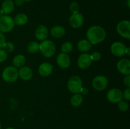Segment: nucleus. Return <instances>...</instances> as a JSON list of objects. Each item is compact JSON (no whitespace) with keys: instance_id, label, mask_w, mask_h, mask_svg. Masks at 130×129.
<instances>
[{"instance_id":"f257e3e1","label":"nucleus","mask_w":130,"mask_h":129,"mask_svg":"<svg viewBox=\"0 0 130 129\" xmlns=\"http://www.w3.org/2000/svg\"><path fill=\"white\" fill-rule=\"evenodd\" d=\"M86 37L91 44H96L105 39L106 32L101 27L93 26L87 30Z\"/></svg>"},{"instance_id":"f03ea898","label":"nucleus","mask_w":130,"mask_h":129,"mask_svg":"<svg viewBox=\"0 0 130 129\" xmlns=\"http://www.w3.org/2000/svg\"><path fill=\"white\" fill-rule=\"evenodd\" d=\"M39 50L44 57L50 58L55 53V44L52 40H44L39 44Z\"/></svg>"},{"instance_id":"7ed1b4c3","label":"nucleus","mask_w":130,"mask_h":129,"mask_svg":"<svg viewBox=\"0 0 130 129\" xmlns=\"http://www.w3.org/2000/svg\"><path fill=\"white\" fill-rule=\"evenodd\" d=\"M19 77V71L15 67L10 66L5 68L3 72L2 77L7 82H14L17 80Z\"/></svg>"},{"instance_id":"20e7f679","label":"nucleus","mask_w":130,"mask_h":129,"mask_svg":"<svg viewBox=\"0 0 130 129\" xmlns=\"http://www.w3.org/2000/svg\"><path fill=\"white\" fill-rule=\"evenodd\" d=\"M67 88L69 91L74 94H77L80 92L82 88V80L78 76H72L69 78L67 83Z\"/></svg>"},{"instance_id":"39448f33","label":"nucleus","mask_w":130,"mask_h":129,"mask_svg":"<svg viewBox=\"0 0 130 129\" xmlns=\"http://www.w3.org/2000/svg\"><path fill=\"white\" fill-rule=\"evenodd\" d=\"M15 26L13 19L8 15H3L0 17V31L2 32H8L13 29Z\"/></svg>"},{"instance_id":"423d86ee","label":"nucleus","mask_w":130,"mask_h":129,"mask_svg":"<svg viewBox=\"0 0 130 129\" xmlns=\"http://www.w3.org/2000/svg\"><path fill=\"white\" fill-rule=\"evenodd\" d=\"M117 31L123 37L130 39V22L128 20H123L118 24Z\"/></svg>"},{"instance_id":"0eeeda50","label":"nucleus","mask_w":130,"mask_h":129,"mask_svg":"<svg viewBox=\"0 0 130 129\" xmlns=\"http://www.w3.org/2000/svg\"><path fill=\"white\" fill-rule=\"evenodd\" d=\"M93 88L98 91H102L107 88L108 85V80L105 76L98 75L92 82Z\"/></svg>"},{"instance_id":"6e6552de","label":"nucleus","mask_w":130,"mask_h":129,"mask_svg":"<svg viewBox=\"0 0 130 129\" xmlns=\"http://www.w3.org/2000/svg\"><path fill=\"white\" fill-rule=\"evenodd\" d=\"M111 52L114 55L118 57H121L126 54V47L123 43L120 42H115L111 46Z\"/></svg>"},{"instance_id":"1a4fd4ad","label":"nucleus","mask_w":130,"mask_h":129,"mask_svg":"<svg viewBox=\"0 0 130 129\" xmlns=\"http://www.w3.org/2000/svg\"><path fill=\"white\" fill-rule=\"evenodd\" d=\"M107 97L109 101L112 103L119 102L123 99V93L118 89H112L107 92Z\"/></svg>"},{"instance_id":"9d476101","label":"nucleus","mask_w":130,"mask_h":129,"mask_svg":"<svg viewBox=\"0 0 130 129\" xmlns=\"http://www.w3.org/2000/svg\"><path fill=\"white\" fill-rule=\"evenodd\" d=\"M84 22V18L82 14L77 12L74 13L69 18V24L72 28L77 29L82 26Z\"/></svg>"},{"instance_id":"9b49d317","label":"nucleus","mask_w":130,"mask_h":129,"mask_svg":"<svg viewBox=\"0 0 130 129\" xmlns=\"http://www.w3.org/2000/svg\"><path fill=\"white\" fill-rule=\"evenodd\" d=\"M92 63V59L91 56L88 53H83L79 56L77 61L78 67L81 69L85 70L88 68Z\"/></svg>"},{"instance_id":"f8f14e48","label":"nucleus","mask_w":130,"mask_h":129,"mask_svg":"<svg viewBox=\"0 0 130 129\" xmlns=\"http://www.w3.org/2000/svg\"><path fill=\"white\" fill-rule=\"evenodd\" d=\"M57 64L62 68H67L71 64V58L66 53H60L57 58Z\"/></svg>"},{"instance_id":"ddd939ff","label":"nucleus","mask_w":130,"mask_h":129,"mask_svg":"<svg viewBox=\"0 0 130 129\" xmlns=\"http://www.w3.org/2000/svg\"><path fill=\"white\" fill-rule=\"evenodd\" d=\"M118 71L124 75L130 74V61L128 59H121L117 64Z\"/></svg>"},{"instance_id":"4468645a","label":"nucleus","mask_w":130,"mask_h":129,"mask_svg":"<svg viewBox=\"0 0 130 129\" xmlns=\"http://www.w3.org/2000/svg\"><path fill=\"white\" fill-rule=\"evenodd\" d=\"M35 36L39 40H46L48 37V30L46 27L43 25L38 26L36 29Z\"/></svg>"},{"instance_id":"2eb2a0df","label":"nucleus","mask_w":130,"mask_h":129,"mask_svg":"<svg viewBox=\"0 0 130 129\" xmlns=\"http://www.w3.org/2000/svg\"><path fill=\"white\" fill-rule=\"evenodd\" d=\"M53 71V66L48 63H43L41 64L39 67V75L43 77H48L52 73Z\"/></svg>"},{"instance_id":"dca6fc26","label":"nucleus","mask_w":130,"mask_h":129,"mask_svg":"<svg viewBox=\"0 0 130 129\" xmlns=\"http://www.w3.org/2000/svg\"><path fill=\"white\" fill-rule=\"evenodd\" d=\"M19 75L24 80H29L32 77V71L28 67H21L19 71Z\"/></svg>"},{"instance_id":"f3484780","label":"nucleus","mask_w":130,"mask_h":129,"mask_svg":"<svg viewBox=\"0 0 130 129\" xmlns=\"http://www.w3.org/2000/svg\"><path fill=\"white\" fill-rule=\"evenodd\" d=\"M14 8L15 5L12 0H5L1 5V11L4 14H10L14 10Z\"/></svg>"},{"instance_id":"a211bd4d","label":"nucleus","mask_w":130,"mask_h":129,"mask_svg":"<svg viewBox=\"0 0 130 129\" xmlns=\"http://www.w3.org/2000/svg\"><path fill=\"white\" fill-rule=\"evenodd\" d=\"M66 30L62 26H55L50 30V34L53 37L60 38L65 35Z\"/></svg>"},{"instance_id":"6ab92c4d","label":"nucleus","mask_w":130,"mask_h":129,"mask_svg":"<svg viewBox=\"0 0 130 129\" xmlns=\"http://www.w3.org/2000/svg\"><path fill=\"white\" fill-rule=\"evenodd\" d=\"M92 47V44L88 40L83 39L81 40L77 43V48L80 51L86 52L90 51Z\"/></svg>"},{"instance_id":"aec40b11","label":"nucleus","mask_w":130,"mask_h":129,"mask_svg":"<svg viewBox=\"0 0 130 129\" xmlns=\"http://www.w3.org/2000/svg\"><path fill=\"white\" fill-rule=\"evenodd\" d=\"M28 18L25 14L19 13L15 17L13 21L15 24L17 25H24L27 22Z\"/></svg>"},{"instance_id":"412c9836","label":"nucleus","mask_w":130,"mask_h":129,"mask_svg":"<svg viewBox=\"0 0 130 129\" xmlns=\"http://www.w3.org/2000/svg\"><path fill=\"white\" fill-rule=\"evenodd\" d=\"M25 63V58L22 54H19L15 56L13 59V64L15 67H21Z\"/></svg>"},{"instance_id":"4be33fe9","label":"nucleus","mask_w":130,"mask_h":129,"mask_svg":"<svg viewBox=\"0 0 130 129\" xmlns=\"http://www.w3.org/2000/svg\"><path fill=\"white\" fill-rule=\"evenodd\" d=\"M83 102V96L79 94H76L73 95L71 99V104L74 107H78Z\"/></svg>"},{"instance_id":"5701e85b","label":"nucleus","mask_w":130,"mask_h":129,"mask_svg":"<svg viewBox=\"0 0 130 129\" xmlns=\"http://www.w3.org/2000/svg\"><path fill=\"white\" fill-rule=\"evenodd\" d=\"M39 50V44L37 42H30L27 46V51L31 54L37 53Z\"/></svg>"},{"instance_id":"b1692460","label":"nucleus","mask_w":130,"mask_h":129,"mask_svg":"<svg viewBox=\"0 0 130 129\" xmlns=\"http://www.w3.org/2000/svg\"><path fill=\"white\" fill-rule=\"evenodd\" d=\"M72 48L73 46H72V43L69 42H66L62 44V47H61V50H62V53L67 54L72 51Z\"/></svg>"},{"instance_id":"393cba45","label":"nucleus","mask_w":130,"mask_h":129,"mask_svg":"<svg viewBox=\"0 0 130 129\" xmlns=\"http://www.w3.org/2000/svg\"><path fill=\"white\" fill-rule=\"evenodd\" d=\"M118 108L121 111H126L129 108V105L126 101L124 100H121L118 102Z\"/></svg>"},{"instance_id":"a878e982","label":"nucleus","mask_w":130,"mask_h":129,"mask_svg":"<svg viewBox=\"0 0 130 129\" xmlns=\"http://www.w3.org/2000/svg\"><path fill=\"white\" fill-rule=\"evenodd\" d=\"M14 48H15V46L11 42H5V46L3 47V49L7 53H11L14 50Z\"/></svg>"},{"instance_id":"bb28decb","label":"nucleus","mask_w":130,"mask_h":129,"mask_svg":"<svg viewBox=\"0 0 130 129\" xmlns=\"http://www.w3.org/2000/svg\"><path fill=\"white\" fill-rule=\"evenodd\" d=\"M79 8V5L76 2H72L70 5V10L73 13L78 12Z\"/></svg>"},{"instance_id":"cd10ccee","label":"nucleus","mask_w":130,"mask_h":129,"mask_svg":"<svg viewBox=\"0 0 130 129\" xmlns=\"http://www.w3.org/2000/svg\"><path fill=\"white\" fill-rule=\"evenodd\" d=\"M8 58L7 53L4 49H0V63L5 61Z\"/></svg>"},{"instance_id":"c85d7f7f","label":"nucleus","mask_w":130,"mask_h":129,"mask_svg":"<svg viewBox=\"0 0 130 129\" xmlns=\"http://www.w3.org/2000/svg\"><path fill=\"white\" fill-rule=\"evenodd\" d=\"M90 56H91L92 61H99V59L101 58V54H100V53H99V52H95V53H93L91 55H90Z\"/></svg>"},{"instance_id":"c756f323","label":"nucleus","mask_w":130,"mask_h":129,"mask_svg":"<svg viewBox=\"0 0 130 129\" xmlns=\"http://www.w3.org/2000/svg\"><path fill=\"white\" fill-rule=\"evenodd\" d=\"M123 97L127 101H129L130 100V89L129 87H128L124 91V93L123 94Z\"/></svg>"},{"instance_id":"7c9ffc66","label":"nucleus","mask_w":130,"mask_h":129,"mask_svg":"<svg viewBox=\"0 0 130 129\" xmlns=\"http://www.w3.org/2000/svg\"><path fill=\"white\" fill-rule=\"evenodd\" d=\"M5 44V37L3 33L0 32V49L3 48Z\"/></svg>"},{"instance_id":"2f4dec72","label":"nucleus","mask_w":130,"mask_h":129,"mask_svg":"<svg viewBox=\"0 0 130 129\" xmlns=\"http://www.w3.org/2000/svg\"><path fill=\"white\" fill-rule=\"evenodd\" d=\"M124 85L126 86L127 87H130V76L128 75L124 79Z\"/></svg>"},{"instance_id":"473e14b6","label":"nucleus","mask_w":130,"mask_h":129,"mask_svg":"<svg viewBox=\"0 0 130 129\" xmlns=\"http://www.w3.org/2000/svg\"><path fill=\"white\" fill-rule=\"evenodd\" d=\"M24 3V0H15V4L17 6H20L23 5Z\"/></svg>"},{"instance_id":"72a5a7b5","label":"nucleus","mask_w":130,"mask_h":129,"mask_svg":"<svg viewBox=\"0 0 130 129\" xmlns=\"http://www.w3.org/2000/svg\"><path fill=\"white\" fill-rule=\"evenodd\" d=\"M80 92H81V93L83 94L86 95L88 94V90L87 88H83L82 87V88L81 89Z\"/></svg>"},{"instance_id":"f704fd0d","label":"nucleus","mask_w":130,"mask_h":129,"mask_svg":"<svg viewBox=\"0 0 130 129\" xmlns=\"http://www.w3.org/2000/svg\"><path fill=\"white\" fill-rule=\"evenodd\" d=\"M129 50H130V48H126V54H128V56L130 55V53H129Z\"/></svg>"},{"instance_id":"c9c22d12","label":"nucleus","mask_w":130,"mask_h":129,"mask_svg":"<svg viewBox=\"0 0 130 129\" xmlns=\"http://www.w3.org/2000/svg\"><path fill=\"white\" fill-rule=\"evenodd\" d=\"M3 12H2V11H1V10H0V17H1V16H3Z\"/></svg>"},{"instance_id":"e433bc0d","label":"nucleus","mask_w":130,"mask_h":129,"mask_svg":"<svg viewBox=\"0 0 130 129\" xmlns=\"http://www.w3.org/2000/svg\"><path fill=\"white\" fill-rule=\"evenodd\" d=\"M129 1L130 0H128V7H130V4H129Z\"/></svg>"},{"instance_id":"4c0bfd02","label":"nucleus","mask_w":130,"mask_h":129,"mask_svg":"<svg viewBox=\"0 0 130 129\" xmlns=\"http://www.w3.org/2000/svg\"><path fill=\"white\" fill-rule=\"evenodd\" d=\"M6 129H14V128H12V127H8V128H7Z\"/></svg>"},{"instance_id":"58836bf2","label":"nucleus","mask_w":130,"mask_h":129,"mask_svg":"<svg viewBox=\"0 0 130 129\" xmlns=\"http://www.w3.org/2000/svg\"><path fill=\"white\" fill-rule=\"evenodd\" d=\"M32 1V0H24V1H27V2H29V1Z\"/></svg>"},{"instance_id":"ea45409f","label":"nucleus","mask_w":130,"mask_h":129,"mask_svg":"<svg viewBox=\"0 0 130 129\" xmlns=\"http://www.w3.org/2000/svg\"><path fill=\"white\" fill-rule=\"evenodd\" d=\"M0 129H1V123H0Z\"/></svg>"},{"instance_id":"a19ab883","label":"nucleus","mask_w":130,"mask_h":129,"mask_svg":"<svg viewBox=\"0 0 130 129\" xmlns=\"http://www.w3.org/2000/svg\"><path fill=\"white\" fill-rule=\"evenodd\" d=\"M0 1H1V0H0Z\"/></svg>"}]
</instances>
